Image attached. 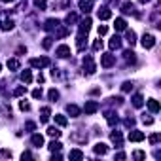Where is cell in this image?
Segmentation results:
<instances>
[{"label":"cell","instance_id":"obj_7","mask_svg":"<svg viewBox=\"0 0 161 161\" xmlns=\"http://www.w3.org/2000/svg\"><path fill=\"white\" fill-rule=\"evenodd\" d=\"M83 110H85V114H95L97 110H99V102L87 101V102H85V106H83Z\"/></svg>","mask_w":161,"mask_h":161},{"label":"cell","instance_id":"obj_41","mask_svg":"<svg viewBox=\"0 0 161 161\" xmlns=\"http://www.w3.org/2000/svg\"><path fill=\"white\" fill-rule=\"evenodd\" d=\"M67 34H68V30H67V29H59V30H57V36H59V38L67 36Z\"/></svg>","mask_w":161,"mask_h":161},{"label":"cell","instance_id":"obj_28","mask_svg":"<svg viewBox=\"0 0 161 161\" xmlns=\"http://www.w3.org/2000/svg\"><path fill=\"white\" fill-rule=\"evenodd\" d=\"M48 135H49L51 138H59V136H61V131H59L57 127H49V129H48Z\"/></svg>","mask_w":161,"mask_h":161},{"label":"cell","instance_id":"obj_31","mask_svg":"<svg viewBox=\"0 0 161 161\" xmlns=\"http://www.w3.org/2000/svg\"><path fill=\"white\" fill-rule=\"evenodd\" d=\"M48 97H49V101H57V99H59V91H57V89H49Z\"/></svg>","mask_w":161,"mask_h":161},{"label":"cell","instance_id":"obj_23","mask_svg":"<svg viewBox=\"0 0 161 161\" xmlns=\"http://www.w3.org/2000/svg\"><path fill=\"white\" fill-rule=\"evenodd\" d=\"M121 12H123V13H135V6H133L131 2H125V4L121 6Z\"/></svg>","mask_w":161,"mask_h":161},{"label":"cell","instance_id":"obj_36","mask_svg":"<svg viewBox=\"0 0 161 161\" xmlns=\"http://www.w3.org/2000/svg\"><path fill=\"white\" fill-rule=\"evenodd\" d=\"M108 123L110 125H116L117 123V116L116 114H108Z\"/></svg>","mask_w":161,"mask_h":161},{"label":"cell","instance_id":"obj_49","mask_svg":"<svg viewBox=\"0 0 161 161\" xmlns=\"http://www.w3.org/2000/svg\"><path fill=\"white\" fill-rule=\"evenodd\" d=\"M21 157H23V159H29V157H32V155H30V152H25V154L21 155Z\"/></svg>","mask_w":161,"mask_h":161},{"label":"cell","instance_id":"obj_15","mask_svg":"<svg viewBox=\"0 0 161 161\" xmlns=\"http://www.w3.org/2000/svg\"><path fill=\"white\" fill-rule=\"evenodd\" d=\"M40 114H42V117H40V121H42V123H48V120H49V116H51V110L48 108V106H44V108H42V112H40Z\"/></svg>","mask_w":161,"mask_h":161},{"label":"cell","instance_id":"obj_34","mask_svg":"<svg viewBox=\"0 0 161 161\" xmlns=\"http://www.w3.org/2000/svg\"><path fill=\"white\" fill-rule=\"evenodd\" d=\"M76 21H78V15L76 13H68L67 15V23L70 25V23H76Z\"/></svg>","mask_w":161,"mask_h":161},{"label":"cell","instance_id":"obj_14","mask_svg":"<svg viewBox=\"0 0 161 161\" xmlns=\"http://www.w3.org/2000/svg\"><path fill=\"white\" fill-rule=\"evenodd\" d=\"M106 152H108V146H106V144H102V142H97V144H95V154L104 155Z\"/></svg>","mask_w":161,"mask_h":161},{"label":"cell","instance_id":"obj_30","mask_svg":"<svg viewBox=\"0 0 161 161\" xmlns=\"http://www.w3.org/2000/svg\"><path fill=\"white\" fill-rule=\"evenodd\" d=\"M68 157L70 159H83V154L80 152V150H72V152L68 154Z\"/></svg>","mask_w":161,"mask_h":161},{"label":"cell","instance_id":"obj_32","mask_svg":"<svg viewBox=\"0 0 161 161\" xmlns=\"http://www.w3.org/2000/svg\"><path fill=\"white\" fill-rule=\"evenodd\" d=\"M25 93H27V87H25V85H19V87L13 91V95H15V97H21V95H25Z\"/></svg>","mask_w":161,"mask_h":161},{"label":"cell","instance_id":"obj_35","mask_svg":"<svg viewBox=\"0 0 161 161\" xmlns=\"http://www.w3.org/2000/svg\"><path fill=\"white\" fill-rule=\"evenodd\" d=\"M131 89H133V83H131V82H125V83L121 85V91H123V93H127V91H131Z\"/></svg>","mask_w":161,"mask_h":161},{"label":"cell","instance_id":"obj_26","mask_svg":"<svg viewBox=\"0 0 161 161\" xmlns=\"http://www.w3.org/2000/svg\"><path fill=\"white\" fill-rule=\"evenodd\" d=\"M21 80H23L25 83H30V82H32V74H30V70H23V72H21Z\"/></svg>","mask_w":161,"mask_h":161},{"label":"cell","instance_id":"obj_16","mask_svg":"<svg viewBox=\"0 0 161 161\" xmlns=\"http://www.w3.org/2000/svg\"><path fill=\"white\" fill-rule=\"evenodd\" d=\"M108 46H110V49H120V46H121L120 36H112V40L108 42Z\"/></svg>","mask_w":161,"mask_h":161},{"label":"cell","instance_id":"obj_3","mask_svg":"<svg viewBox=\"0 0 161 161\" xmlns=\"http://www.w3.org/2000/svg\"><path fill=\"white\" fill-rule=\"evenodd\" d=\"M30 64L34 68H44V67H49V59L48 57H40V59H30Z\"/></svg>","mask_w":161,"mask_h":161},{"label":"cell","instance_id":"obj_21","mask_svg":"<svg viewBox=\"0 0 161 161\" xmlns=\"http://www.w3.org/2000/svg\"><path fill=\"white\" fill-rule=\"evenodd\" d=\"M142 104H144L142 95H135V97H133V106H135V108H140Z\"/></svg>","mask_w":161,"mask_h":161},{"label":"cell","instance_id":"obj_17","mask_svg":"<svg viewBox=\"0 0 161 161\" xmlns=\"http://www.w3.org/2000/svg\"><path fill=\"white\" fill-rule=\"evenodd\" d=\"M148 108H150V112L157 114V112H159V102H157L155 99H150V101H148Z\"/></svg>","mask_w":161,"mask_h":161},{"label":"cell","instance_id":"obj_40","mask_svg":"<svg viewBox=\"0 0 161 161\" xmlns=\"http://www.w3.org/2000/svg\"><path fill=\"white\" fill-rule=\"evenodd\" d=\"M19 108H21V110H30V104L25 102V101H21V102H19Z\"/></svg>","mask_w":161,"mask_h":161},{"label":"cell","instance_id":"obj_33","mask_svg":"<svg viewBox=\"0 0 161 161\" xmlns=\"http://www.w3.org/2000/svg\"><path fill=\"white\" fill-rule=\"evenodd\" d=\"M53 38L51 36H48V38H44V42H42V46H44V49H49L51 48V44H53V42H51Z\"/></svg>","mask_w":161,"mask_h":161},{"label":"cell","instance_id":"obj_44","mask_svg":"<svg viewBox=\"0 0 161 161\" xmlns=\"http://www.w3.org/2000/svg\"><path fill=\"white\" fill-rule=\"evenodd\" d=\"M32 97H34V99H40V97H42V89H40V87L34 89V91H32Z\"/></svg>","mask_w":161,"mask_h":161},{"label":"cell","instance_id":"obj_1","mask_svg":"<svg viewBox=\"0 0 161 161\" xmlns=\"http://www.w3.org/2000/svg\"><path fill=\"white\" fill-rule=\"evenodd\" d=\"M101 64L104 68H110L112 64H116V57L112 53H104V55H101Z\"/></svg>","mask_w":161,"mask_h":161},{"label":"cell","instance_id":"obj_46","mask_svg":"<svg viewBox=\"0 0 161 161\" xmlns=\"http://www.w3.org/2000/svg\"><path fill=\"white\" fill-rule=\"evenodd\" d=\"M125 125H127V127H133V125H135V120H133V117H127V120H125Z\"/></svg>","mask_w":161,"mask_h":161},{"label":"cell","instance_id":"obj_9","mask_svg":"<svg viewBox=\"0 0 161 161\" xmlns=\"http://www.w3.org/2000/svg\"><path fill=\"white\" fill-rule=\"evenodd\" d=\"M89 29H91V19H89V17H85L82 23H80V34H87Z\"/></svg>","mask_w":161,"mask_h":161},{"label":"cell","instance_id":"obj_13","mask_svg":"<svg viewBox=\"0 0 161 161\" xmlns=\"http://www.w3.org/2000/svg\"><path fill=\"white\" fill-rule=\"evenodd\" d=\"M30 142L34 144V146H38V148H40V146H44V136H42V135H38V133H36V135H32V138H30Z\"/></svg>","mask_w":161,"mask_h":161},{"label":"cell","instance_id":"obj_2","mask_svg":"<svg viewBox=\"0 0 161 161\" xmlns=\"http://www.w3.org/2000/svg\"><path fill=\"white\" fill-rule=\"evenodd\" d=\"M140 44H142V48H144V49H152V48L155 46V38H154L152 34H144Z\"/></svg>","mask_w":161,"mask_h":161},{"label":"cell","instance_id":"obj_11","mask_svg":"<svg viewBox=\"0 0 161 161\" xmlns=\"http://www.w3.org/2000/svg\"><path fill=\"white\" fill-rule=\"evenodd\" d=\"M97 15H99V19L106 21V19H110V17H112V12H110L108 8H101L99 12H97Z\"/></svg>","mask_w":161,"mask_h":161},{"label":"cell","instance_id":"obj_25","mask_svg":"<svg viewBox=\"0 0 161 161\" xmlns=\"http://www.w3.org/2000/svg\"><path fill=\"white\" fill-rule=\"evenodd\" d=\"M55 123H57V125H61V127H67V123H68V120H67V117H64V116H61V114H57V116H55Z\"/></svg>","mask_w":161,"mask_h":161},{"label":"cell","instance_id":"obj_42","mask_svg":"<svg viewBox=\"0 0 161 161\" xmlns=\"http://www.w3.org/2000/svg\"><path fill=\"white\" fill-rule=\"evenodd\" d=\"M34 6L36 8H46V0H34Z\"/></svg>","mask_w":161,"mask_h":161},{"label":"cell","instance_id":"obj_51","mask_svg":"<svg viewBox=\"0 0 161 161\" xmlns=\"http://www.w3.org/2000/svg\"><path fill=\"white\" fill-rule=\"evenodd\" d=\"M0 2H15V0H0Z\"/></svg>","mask_w":161,"mask_h":161},{"label":"cell","instance_id":"obj_22","mask_svg":"<svg viewBox=\"0 0 161 161\" xmlns=\"http://www.w3.org/2000/svg\"><path fill=\"white\" fill-rule=\"evenodd\" d=\"M123 55H125L127 63H135V61H136V53H135V51H131V49H127V51L123 53Z\"/></svg>","mask_w":161,"mask_h":161},{"label":"cell","instance_id":"obj_10","mask_svg":"<svg viewBox=\"0 0 161 161\" xmlns=\"http://www.w3.org/2000/svg\"><path fill=\"white\" fill-rule=\"evenodd\" d=\"M110 138H112V142L116 144V148H121L123 138H121V133H120V131H114V133L110 135Z\"/></svg>","mask_w":161,"mask_h":161},{"label":"cell","instance_id":"obj_37","mask_svg":"<svg viewBox=\"0 0 161 161\" xmlns=\"http://www.w3.org/2000/svg\"><path fill=\"white\" fill-rule=\"evenodd\" d=\"M161 140V136H159V133H155V135H152V136H150V142H152V144H157Z\"/></svg>","mask_w":161,"mask_h":161},{"label":"cell","instance_id":"obj_8","mask_svg":"<svg viewBox=\"0 0 161 161\" xmlns=\"http://www.w3.org/2000/svg\"><path fill=\"white\" fill-rule=\"evenodd\" d=\"M83 67H85V70H87V74H93L95 72V63H93V59L87 55V57H83Z\"/></svg>","mask_w":161,"mask_h":161},{"label":"cell","instance_id":"obj_20","mask_svg":"<svg viewBox=\"0 0 161 161\" xmlns=\"http://www.w3.org/2000/svg\"><path fill=\"white\" fill-rule=\"evenodd\" d=\"M114 27H116V30H125V29H127V23H125V19L117 17V19H116V25H114Z\"/></svg>","mask_w":161,"mask_h":161},{"label":"cell","instance_id":"obj_39","mask_svg":"<svg viewBox=\"0 0 161 161\" xmlns=\"http://www.w3.org/2000/svg\"><path fill=\"white\" fill-rule=\"evenodd\" d=\"M106 32H108V27H106V25H101V27H99V36H104Z\"/></svg>","mask_w":161,"mask_h":161},{"label":"cell","instance_id":"obj_43","mask_svg":"<svg viewBox=\"0 0 161 161\" xmlns=\"http://www.w3.org/2000/svg\"><path fill=\"white\" fill-rule=\"evenodd\" d=\"M133 157H135V159H144V157H146V154H144V152H135V154H133Z\"/></svg>","mask_w":161,"mask_h":161},{"label":"cell","instance_id":"obj_4","mask_svg":"<svg viewBox=\"0 0 161 161\" xmlns=\"http://www.w3.org/2000/svg\"><path fill=\"white\" fill-rule=\"evenodd\" d=\"M55 55H57V57H61V59L70 57V48H68V46H64V44H63V46H59V48H57V51H55Z\"/></svg>","mask_w":161,"mask_h":161},{"label":"cell","instance_id":"obj_18","mask_svg":"<svg viewBox=\"0 0 161 161\" xmlns=\"http://www.w3.org/2000/svg\"><path fill=\"white\" fill-rule=\"evenodd\" d=\"M125 38H127V42H129L131 46L136 44V34H135V30H127V32H125Z\"/></svg>","mask_w":161,"mask_h":161},{"label":"cell","instance_id":"obj_50","mask_svg":"<svg viewBox=\"0 0 161 161\" xmlns=\"http://www.w3.org/2000/svg\"><path fill=\"white\" fill-rule=\"evenodd\" d=\"M138 2H140V4H148V2H150V0H138Z\"/></svg>","mask_w":161,"mask_h":161},{"label":"cell","instance_id":"obj_6","mask_svg":"<svg viewBox=\"0 0 161 161\" xmlns=\"http://www.w3.org/2000/svg\"><path fill=\"white\" fill-rule=\"evenodd\" d=\"M61 27V23L57 19H48L46 21V25H44V30H48V32H51V30H57Z\"/></svg>","mask_w":161,"mask_h":161},{"label":"cell","instance_id":"obj_48","mask_svg":"<svg viewBox=\"0 0 161 161\" xmlns=\"http://www.w3.org/2000/svg\"><path fill=\"white\" fill-rule=\"evenodd\" d=\"M116 159H125V154H121V152L116 154Z\"/></svg>","mask_w":161,"mask_h":161},{"label":"cell","instance_id":"obj_27","mask_svg":"<svg viewBox=\"0 0 161 161\" xmlns=\"http://www.w3.org/2000/svg\"><path fill=\"white\" fill-rule=\"evenodd\" d=\"M13 21L12 19H6V21H2V27H0V29H2V30H12L13 29Z\"/></svg>","mask_w":161,"mask_h":161},{"label":"cell","instance_id":"obj_38","mask_svg":"<svg viewBox=\"0 0 161 161\" xmlns=\"http://www.w3.org/2000/svg\"><path fill=\"white\" fill-rule=\"evenodd\" d=\"M93 49H95V51L102 49V42H101V40H95V42H93Z\"/></svg>","mask_w":161,"mask_h":161},{"label":"cell","instance_id":"obj_19","mask_svg":"<svg viewBox=\"0 0 161 161\" xmlns=\"http://www.w3.org/2000/svg\"><path fill=\"white\" fill-rule=\"evenodd\" d=\"M78 6H80V10L83 13H89L91 12V2H85V0H80L78 2Z\"/></svg>","mask_w":161,"mask_h":161},{"label":"cell","instance_id":"obj_12","mask_svg":"<svg viewBox=\"0 0 161 161\" xmlns=\"http://www.w3.org/2000/svg\"><path fill=\"white\" fill-rule=\"evenodd\" d=\"M67 112H68V114H70L72 117H78L82 110L78 108V106H76V104H68V106H67Z\"/></svg>","mask_w":161,"mask_h":161},{"label":"cell","instance_id":"obj_45","mask_svg":"<svg viewBox=\"0 0 161 161\" xmlns=\"http://www.w3.org/2000/svg\"><path fill=\"white\" fill-rule=\"evenodd\" d=\"M27 129H29V131H34V129H36V123H32V121H27V125H25Z\"/></svg>","mask_w":161,"mask_h":161},{"label":"cell","instance_id":"obj_24","mask_svg":"<svg viewBox=\"0 0 161 161\" xmlns=\"http://www.w3.org/2000/svg\"><path fill=\"white\" fill-rule=\"evenodd\" d=\"M19 67H21L19 59H10V61H8V68H10V70H17Z\"/></svg>","mask_w":161,"mask_h":161},{"label":"cell","instance_id":"obj_5","mask_svg":"<svg viewBox=\"0 0 161 161\" xmlns=\"http://www.w3.org/2000/svg\"><path fill=\"white\" fill-rule=\"evenodd\" d=\"M129 140H131V142H140V140H144V133L133 129V131L129 133Z\"/></svg>","mask_w":161,"mask_h":161},{"label":"cell","instance_id":"obj_47","mask_svg":"<svg viewBox=\"0 0 161 161\" xmlns=\"http://www.w3.org/2000/svg\"><path fill=\"white\" fill-rule=\"evenodd\" d=\"M142 120H144V123H146V125H152V123H154V120H152V117H146V116H144Z\"/></svg>","mask_w":161,"mask_h":161},{"label":"cell","instance_id":"obj_29","mask_svg":"<svg viewBox=\"0 0 161 161\" xmlns=\"http://www.w3.org/2000/svg\"><path fill=\"white\" fill-rule=\"evenodd\" d=\"M61 146H63V144H61V142H57V140H51V142H49V146H48V148H49V150H51V152H59V150H61Z\"/></svg>","mask_w":161,"mask_h":161}]
</instances>
